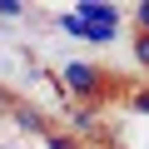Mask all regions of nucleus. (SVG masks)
I'll use <instances>...</instances> for the list:
<instances>
[{"mask_svg": "<svg viewBox=\"0 0 149 149\" xmlns=\"http://www.w3.org/2000/svg\"><path fill=\"white\" fill-rule=\"evenodd\" d=\"M74 20L85 25V40L109 45V40H114V25H119V10H114V5H95V0H80Z\"/></svg>", "mask_w": 149, "mask_h": 149, "instance_id": "1", "label": "nucleus"}, {"mask_svg": "<svg viewBox=\"0 0 149 149\" xmlns=\"http://www.w3.org/2000/svg\"><path fill=\"white\" fill-rule=\"evenodd\" d=\"M60 80H65L74 95H100V90H104V74H100L95 65H80V60L65 65V70H60Z\"/></svg>", "mask_w": 149, "mask_h": 149, "instance_id": "2", "label": "nucleus"}, {"mask_svg": "<svg viewBox=\"0 0 149 149\" xmlns=\"http://www.w3.org/2000/svg\"><path fill=\"white\" fill-rule=\"evenodd\" d=\"M15 124H25V129H30V134H45V119H40V114H35V109H25V104H20V109H15Z\"/></svg>", "mask_w": 149, "mask_h": 149, "instance_id": "3", "label": "nucleus"}, {"mask_svg": "<svg viewBox=\"0 0 149 149\" xmlns=\"http://www.w3.org/2000/svg\"><path fill=\"white\" fill-rule=\"evenodd\" d=\"M134 25H139V35H149V0H139V10H134Z\"/></svg>", "mask_w": 149, "mask_h": 149, "instance_id": "4", "label": "nucleus"}, {"mask_svg": "<svg viewBox=\"0 0 149 149\" xmlns=\"http://www.w3.org/2000/svg\"><path fill=\"white\" fill-rule=\"evenodd\" d=\"M45 149H80V144L65 139V134H45Z\"/></svg>", "mask_w": 149, "mask_h": 149, "instance_id": "5", "label": "nucleus"}, {"mask_svg": "<svg viewBox=\"0 0 149 149\" xmlns=\"http://www.w3.org/2000/svg\"><path fill=\"white\" fill-rule=\"evenodd\" d=\"M134 60L149 70V35H139V40H134Z\"/></svg>", "mask_w": 149, "mask_h": 149, "instance_id": "6", "label": "nucleus"}, {"mask_svg": "<svg viewBox=\"0 0 149 149\" xmlns=\"http://www.w3.org/2000/svg\"><path fill=\"white\" fill-rule=\"evenodd\" d=\"M134 109H144V114H149V90H139V95H134Z\"/></svg>", "mask_w": 149, "mask_h": 149, "instance_id": "7", "label": "nucleus"}, {"mask_svg": "<svg viewBox=\"0 0 149 149\" xmlns=\"http://www.w3.org/2000/svg\"><path fill=\"white\" fill-rule=\"evenodd\" d=\"M0 149H10V144H0Z\"/></svg>", "mask_w": 149, "mask_h": 149, "instance_id": "8", "label": "nucleus"}]
</instances>
